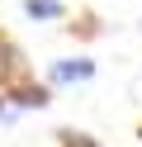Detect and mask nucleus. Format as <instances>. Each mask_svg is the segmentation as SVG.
Masks as SVG:
<instances>
[{"instance_id": "obj_1", "label": "nucleus", "mask_w": 142, "mask_h": 147, "mask_svg": "<svg viewBox=\"0 0 142 147\" xmlns=\"http://www.w3.org/2000/svg\"><path fill=\"white\" fill-rule=\"evenodd\" d=\"M24 76H28V71H24V52H19L9 38H0V90L19 86Z\"/></svg>"}, {"instance_id": "obj_2", "label": "nucleus", "mask_w": 142, "mask_h": 147, "mask_svg": "<svg viewBox=\"0 0 142 147\" xmlns=\"http://www.w3.org/2000/svg\"><path fill=\"white\" fill-rule=\"evenodd\" d=\"M47 76H52L57 86H76V81H90V76H95V62H85V57H62V62H52Z\"/></svg>"}, {"instance_id": "obj_3", "label": "nucleus", "mask_w": 142, "mask_h": 147, "mask_svg": "<svg viewBox=\"0 0 142 147\" xmlns=\"http://www.w3.org/2000/svg\"><path fill=\"white\" fill-rule=\"evenodd\" d=\"M9 95H14V105H24V109H43L47 100V86H28V81H19V86H9Z\"/></svg>"}, {"instance_id": "obj_4", "label": "nucleus", "mask_w": 142, "mask_h": 147, "mask_svg": "<svg viewBox=\"0 0 142 147\" xmlns=\"http://www.w3.org/2000/svg\"><path fill=\"white\" fill-rule=\"evenodd\" d=\"M24 14L28 19H62V5H57V0H24Z\"/></svg>"}, {"instance_id": "obj_5", "label": "nucleus", "mask_w": 142, "mask_h": 147, "mask_svg": "<svg viewBox=\"0 0 142 147\" xmlns=\"http://www.w3.org/2000/svg\"><path fill=\"white\" fill-rule=\"evenodd\" d=\"M62 147H100V142L85 138V133H62Z\"/></svg>"}, {"instance_id": "obj_6", "label": "nucleus", "mask_w": 142, "mask_h": 147, "mask_svg": "<svg viewBox=\"0 0 142 147\" xmlns=\"http://www.w3.org/2000/svg\"><path fill=\"white\" fill-rule=\"evenodd\" d=\"M0 119H5V100H0Z\"/></svg>"}]
</instances>
